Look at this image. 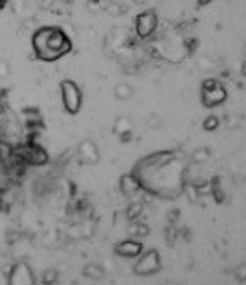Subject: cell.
Masks as SVG:
<instances>
[{
	"label": "cell",
	"mask_w": 246,
	"mask_h": 285,
	"mask_svg": "<svg viewBox=\"0 0 246 285\" xmlns=\"http://www.w3.org/2000/svg\"><path fill=\"white\" fill-rule=\"evenodd\" d=\"M35 54L44 61H56L72 51V40L62 30L56 27L38 28L32 37Z\"/></svg>",
	"instance_id": "1"
},
{
	"label": "cell",
	"mask_w": 246,
	"mask_h": 285,
	"mask_svg": "<svg viewBox=\"0 0 246 285\" xmlns=\"http://www.w3.org/2000/svg\"><path fill=\"white\" fill-rule=\"evenodd\" d=\"M59 91H61V101L66 112L72 115L80 112L82 103H84V94H82L80 87L73 80H62Z\"/></svg>",
	"instance_id": "2"
},
{
	"label": "cell",
	"mask_w": 246,
	"mask_h": 285,
	"mask_svg": "<svg viewBox=\"0 0 246 285\" xmlns=\"http://www.w3.org/2000/svg\"><path fill=\"white\" fill-rule=\"evenodd\" d=\"M201 99H203V105L208 108H214V106L222 105L227 99V91L217 80H204L203 89H201Z\"/></svg>",
	"instance_id": "3"
},
{
	"label": "cell",
	"mask_w": 246,
	"mask_h": 285,
	"mask_svg": "<svg viewBox=\"0 0 246 285\" xmlns=\"http://www.w3.org/2000/svg\"><path fill=\"white\" fill-rule=\"evenodd\" d=\"M162 268V259L156 250H148L144 254H139V259L134 264V273L139 276H149L154 275Z\"/></svg>",
	"instance_id": "4"
},
{
	"label": "cell",
	"mask_w": 246,
	"mask_h": 285,
	"mask_svg": "<svg viewBox=\"0 0 246 285\" xmlns=\"http://www.w3.org/2000/svg\"><path fill=\"white\" fill-rule=\"evenodd\" d=\"M7 282L9 285H32L35 283V276H33V269L30 268L28 262L18 261L12 264L9 275H7Z\"/></svg>",
	"instance_id": "5"
},
{
	"label": "cell",
	"mask_w": 246,
	"mask_h": 285,
	"mask_svg": "<svg viewBox=\"0 0 246 285\" xmlns=\"http://www.w3.org/2000/svg\"><path fill=\"white\" fill-rule=\"evenodd\" d=\"M156 28H158V16L152 11L140 13L136 18V32L140 39H149L156 32Z\"/></svg>",
	"instance_id": "6"
},
{
	"label": "cell",
	"mask_w": 246,
	"mask_h": 285,
	"mask_svg": "<svg viewBox=\"0 0 246 285\" xmlns=\"http://www.w3.org/2000/svg\"><path fill=\"white\" fill-rule=\"evenodd\" d=\"M76 155H78V160L82 164H87V165H96L100 158L99 153V148L92 139H84L76 148Z\"/></svg>",
	"instance_id": "7"
},
{
	"label": "cell",
	"mask_w": 246,
	"mask_h": 285,
	"mask_svg": "<svg viewBox=\"0 0 246 285\" xmlns=\"http://www.w3.org/2000/svg\"><path fill=\"white\" fill-rule=\"evenodd\" d=\"M142 183H140L139 176H137L136 172L134 174H125V176H122L120 179V191L125 197H136V195H139L140 191H142Z\"/></svg>",
	"instance_id": "8"
},
{
	"label": "cell",
	"mask_w": 246,
	"mask_h": 285,
	"mask_svg": "<svg viewBox=\"0 0 246 285\" xmlns=\"http://www.w3.org/2000/svg\"><path fill=\"white\" fill-rule=\"evenodd\" d=\"M114 252L118 256L125 257V259H132V257H139V254H142V243L137 242V240H123L114 247Z\"/></svg>",
	"instance_id": "9"
},
{
	"label": "cell",
	"mask_w": 246,
	"mask_h": 285,
	"mask_svg": "<svg viewBox=\"0 0 246 285\" xmlns=\"http://www.w3.org/2000/svg\"><path fill=\"white\" fill-rule=\"evenodd\" d=\"M132 129H134V124L128 117H118L116 122H114L113 132L118 138H122L123 141H126V139H130L128 136L132 134Z\"/></svg>",
	"instance_id": "10"
},
{
	"label": "cell",
	"mask_w": 246,
	"mask_h": 285,
	"mask_svg": "<svg viewBox=\"0 0 246 285\" xmlns=\"http://www.w3.org/2000/svg\"><path fill=\"white\" fill-rule=\"evenodd\" d=\"M113 94H114V98L120 99V101H126V99H130L134 96V89L130 87L128 84L120 82V84H116V86H114Z\"/></svg>",
	"instance_id": "11"
},
{
	"label": "cell",
	"mask_w": 246,
	"mask_h": 285,
	"mask_svg": "<svg viewBox=\"0 0 246 285\" xmlns=\"http://www.w3.org/2000/svg\"><path fill=\"white\" fill-rule=\"evenodd\" d=\"M84 275L90 280H100L104 276V269L100 268V264L98 262H90L84 268Z\"/></svg>",
	"instance_id": "12"
},
{
	"label": "cell",
	"mask_w": 246,
	"mask_h": 285,
	"mask_svg": "<svg viewBox=\"0 0 246 285\" xmlns=\"http://www.w3.org/2000/svg\"><path fill=\"white\" fill-rule=\"evenodd\" d=\"M144 210V203L142 202H134L128 205V209H126V217H128L130 221H136L137 217L142 214Z\"/></svg>",
	"instance_id": "13"
},
{
	"label": "cell",
	"mask_w": 246,
	"mask_h": 285,
	"mask_svg": "<svg viewBox=\"0 0 246 285\" xmlns=\"http://www.w3.org/2000/svg\"><path fill=\"white\" fill-rule=\"evenodd\" d=\"M128 233L132 236H148L149 235V228H148V224L139 223V221H134V224L128 228Z\"/></svg>",
	"instance_id": "14"
},
{
	"label": "cell",
	"mask_w": 246,
	"mask_h": 285,
	"mask_svg": "<svg viewBox=\"0 0 246 285\" xmlns=\"http://www.w3.org/2000/svg\"><path fill=\"white\" fill-rule=\"evenodd\" d=\"M208 160H210V150H206V148H201V150H196L192 153V162L194 164H206Z\"/></svg>",
	"instance_id": "15"
},
{
	"label": "cell",
	"mask_w": 246,
	"mask_h": 285,
	"mask_svg": "<svg viewBox=\"0 0 246 285\" xmlns=\"http://www.w3.org/2000/svg\"><path fill=\"white\" fill-rule=\"evenodd\" d=\"M218 125H220V120H218V117H215V115L206 117V118H204V122H203L204 131H217Z\"/></svg>",
	"instance_id": "16"
},
{
	"label": "cell",
	"mask_w": 246,
	"mask_h": 285,
	"mask_svg": "<svg viewBox=\"0 0 246 285\" xmlns=\"http://www.w3.org/2000/svg\"><path fill=\"white\" fill-rule=\"evenodd\" d=\"M59 280V271L56 268H47L44 271V283H56Z\"/></svg>",
	"instance_id": "17"
},
{
	"label": "cell",
	"mask_w": 246,
	"mask_h": 285,
	"mask_svg": "<svg viewBox=\"0 0 246 285\" xmlns=\"http://www.w3.org/2000/svg\"><path fill=\"white\" fill-rule=\"evenodd\" d=\"M234 276H236V280H240V282H246V262H241V264L234 269Z\"/></svg>",
	"instance_id": "18"
},
{
	"label": "cell",
	"mask_w": 246,
	"mask_h": 285,
	"mask_svg": "<svg viewBox=\"0 0 246 285\" xmlns=\"http://www.w3.org/2000/svg\"><path fill=\"white\" fill-rule=\"evenodd\" d=\"M9 73H10V65L7 61H4V59H0V80L7 79Z\"/></svg>",
	"instance_id": "19"
},
{
	"label": "cell",
	"mask_w": 246,
	"mask_h": 285,
	"mask_svg": "<svg viewBox=\"0 0 246 285\" xmlns=\"http://www.w3.org/2000/svg\"><path fill=\"white\" fill-rule=\"evenodd\" d=\"M241 75L246 77V61H243V65H241Z\"/></svg>",
	"instance_id": "20"
},
{
	"label": "cell",
	"mask_w": 246,
	"mask_h": 285,
	"mask_svg": "<svg viewBox=\"0 0 246 285\" xmlns=\"http://www.w3.org/2000/svg\"><path fill=\"white\" fill-rule=\"evenodd\" d=\"M212 0H200V6H206V4H210Z\"/></svg>",
	"instance_id": "21"
},
{
	"label": "cell",
	"mask_w": 246,
	"mask_h": 285,
	"mask_svg": "<svg viewBox=\"0 0 246 285\" xmlns=\"http://www.w3.org/2000/svg\"><path fill=\"white\" fill-rule=\"evenodd\" d=\"M0 141H2V122H0Z\"/></svg>",
	"instance_id": "22"
},
{
	"label": "cell",
	"mask_w": 246,
	"mask_h": 285,
	"mask_svg": "<svg viewBox=\"0 0 246 285\" xmlns=\"http://www.w3.org/2000/svg\"><path fill=\"white\" fill-rule=\"evenodd\" d=\"M136 4H144V0H134Z\"/></svg>",
	"instance_id": "23"
},
{
	"label": "cell",
	"mask_w": 246,
	"mask_h": 285,
	"mask_svg": "<svg viewBox=\"0 0 246 285\" xmlns=\"http://www.w3.org/2000/svg\"><path fill=\"white\" fill-rule=\"evenodd\" d=\"M244 56H246V44H244Z\"/></svg>",
	"instance_id": "24"
}]
</instances>
